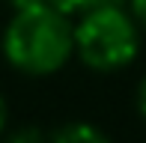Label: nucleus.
I'll list each match as a JSON object with an SVG mask.
<instances>
[{
  "label": "nucleus",
  "instance_id": "obj_1",
  "mask_svg": "<svg viewBox=\"0 0 146 143\" xmlns=\"http://www.w3.org/2000/svg\"><path fill=\"white\" fill-rule=\"evenodd\" d=\"M3 54L24 75H54L75 54V27L51 3L15 9L3 33Z\"/></svg>",
  "mask_w": 146,
  "mask_h": 143
},
{
  "label": "nucleus",
  "instance_id": "obj_4",
  "mask_svg": "<svg viewBox=\"0 0 146 143\" xmlns=\"http://www.w3.org/2000/svg\"><path fill=\"white\" fill-rule=\"evenodd\" d=\"M51 6H57L60 12H66V15H84V12H90L92 6L104 3V0H48Z\"/></svg>",
  "mask_w": 146,
  "mask_h": 143
},
{
  "label": "nucleus",
  "instance_id": "obj_5",
  "mask_svg": "<svg viewBox=\"0 0 146 143\" xmlns=\"http://www.w3.org/2000/svg\"><path fill=\"white\" fill-rule=\"evenodd\" d=\"M6 143H48V140H45V134L39 131L36 125H24V128H18V131H12Z\"/></svg>",
  "mask_w": 146,
  "mask_h": 143
},
{
  "label": "nucleus",
  "instance_id": "obj_8",
  "mask_svg": "<svg viewBox=\"0 0 146 143\" xmlns=\"http://www.w3.org/2000/svg\"><path fill=\"white\" fill-rule=\"evenodd\" d=\"M15 9H24V6H36V3H48V0H9Z\"/></svg>",
  "mask_w": 146,
  "mask_h": 143
},
{
  "label": "nucleus",
  "instance_id": "obj_6",
  "mask_svg": "<svg viewBox=\"0 0 146 143\" xmlns=\"http://www.w3.org/2000/svg\"><path fill=\"white\" fill-rule=\"evenodd\" d=\"M128 6H131V15L137 18V24L146 30V0H128Z\"/></svg>",
  "mask_w": 146,
  "mask_h": 143
},
{
  "label": "nucleus",
  "instance_id": "obj_9",
  "mask_svg": "<svg viewBox=\"0 0 146 143\" xmlns=\"http://www.w3.org/2000/svg\"><path fill=\"white\" fill-rule=\"evenodd\" d=\"M3 125H6V105H3V99H0V131H3Z\"/></svg>",
  "mask_w": 146,
  "mask_h": 143
},
{
  "label": "nucleus",
  "instance_id": "obj_3",
  "mask_svg": "<svg viewBox=\"0 0 146 143\" xmlns=\"http://www.w3.org/2000/svg\"><path fill=\"white\" fill-rule=\"evenodd\" d=\"M51 143H113V140H110L98 125L78 119V122H66V125H60L57 131H54V137H51Z\"/></svg>",
  "mask_w": 146,
  "mask_h": 143
},
{
  "label": "nucleus",
  "instance_id": "obj_7",
  "mask_svg": "<svg viewBox=\"0 0 146 143\" xmlns=\"http://www.w3.org/2000/svg\"><path fill=\"white\" fill-rule=\"evenodd\" d=\"M137 113L146 119V75H143V81L137 83Z\"/></svg>",
  "mask_w": 146,
  "mask_h": 143
},
{
  "label": "nucleus",
  "instance_id": "obj_2",
  "mask_svg": "<svg viewBox=\"0 0 146 143\" xmlns=\"http://www.w3.org/2000/svg\"><path fill=\"white\" fill-rule=\"evenodd\" d=\"M140 30L131 12L104 0L81 15L75 27V51L92 72H119L140 54Z\"/></svg>",
  "mask_w": 146,
  "mask_h": 143
}]
</instances>
